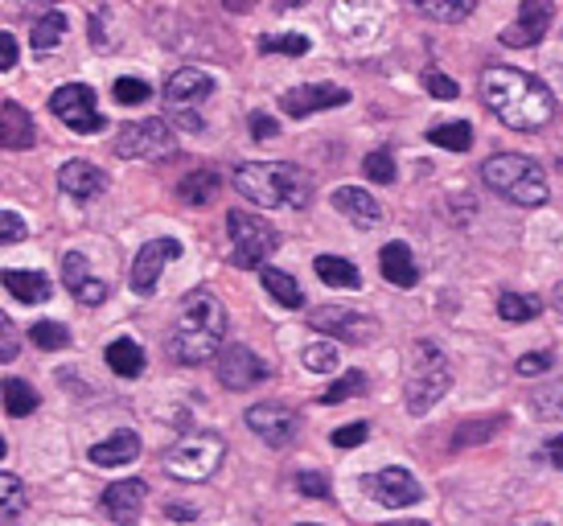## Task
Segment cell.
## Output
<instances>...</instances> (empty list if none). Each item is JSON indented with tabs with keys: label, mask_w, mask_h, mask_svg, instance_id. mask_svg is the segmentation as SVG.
Wrapping results in <instances>:
<instances>
[{
	"label": "cell",
	"mask_w": 563,
	"mask_h": 526,
	"mask_svg": "<svg viewBox=\"0 0 563 526\" xmlns=\"http://www.w3.org/2000/svg\"><path fill=\"white\" fill-rule=\"evenodd\" d=\"M235 189L247 201L264 206V210H280V206H309V177L297 165H276V161H251L235 169Z\"/></svg>",
	"instance_id": "cell-3"
},
{
	"label": "cell",
	"mask_w": 563,
	"mask_h": 526,
	"mask_svg": "<svg viewBox=\"0 0 563 526\" xmlns=\"http://www.w3.org/2000/svg\"><path fill=\"white\" fill-rule=\"evenodd\" d=\"M227 231H231V263L235 267H264L267 255L280 243L264 218L247 215V210H231L227 215Z\"/></svg>",
	"instance_id": "cell-7"
},
{
	"label": "cell",
	"mask_w": 563,
	"mask_h": 526,
	"mask_svg": "<svg viewBox=\"0 0 563 526\" xmlns=\"http://www.w3.org/2000/svg\"><path fill=\"white\" fill-rule=\"evenodd\" d=\"M4 293L21 300V305H42V300H49V280L42 272H16V267H9L4 272Z\"/></svg>",
	"instance_id": "cell-25"
},
{
	"label": "cell",
	"mask_w": 563,
	"mask_h": 526,
	"mask_svg": "<svg viewBox=\"0 0 563 526\" xmlns=\"http://www.w3.org/2000/svg\"><path fill=\"white\" fill-rule=\"evenodd\" d=\"M222 338H227V309L210 288H194L177 309L169 333V354L181 366H198L222 354Z\"/></svg>",
	"instance_id": "cell-2"
},
{
	"label": "cell",
	"mask_w": 563,
	"mask_h": 526,
	"mask_svg": "<svg viewBox=\"0 0 563 526\" xmlns=\"http://www.w3.org/2000/svg\"><path fill=\"white\" fill-rule=\"evenodd\" d=\"M543 457H548L555 469H563V432L560 436H551L548 445H543Z\"/></svg>",
	"instance_id": "cell-50"
},
{
	"label": "cell",
	"mask_w": 563,
	"mask_h": 526,
	"mask_svg": "<svg viewBox=\"0 0 563 526\" xmlns=\"http://www.w3.org/2000/svg\"><path fill=\"white\" fill-rule=\"evenodd\" d=\"M255 0H222V9H231V13H247Z\"/></svg>",
	"instance_id": "cell-54"
},
{
	"label": "cell",
	"mask_w": 563,
	"mask_h": 526,
	"mask_svg": "<svg viewBox=\"0 0 563 526\" xmlns=\"http://www.w3.org/2000/svg\"><path fill=\"white\" fill-rule=\"evenodd\" d=\"M362 391H366V374L350 371V374H342V379H338V383H333L325 395H321V403H329V407H333V403H345L350 395H362Z\"/></svg>",
	"instance_id": "cell-38"
},
{
	"label": "cell",
	"mask_w": 563,
	"mask_h": 526,
	"mask_svg": "<svg viewBox=\"0 0 563 526\" xmlns=\"http://www.w3.org/2000/svg\"><path fill=\"white\" fill-rule=\"evenodd\" d=\"M498 313H501V321H534V317L543 313V300H534V296L506 293L498 300Z\"/></svg>",
	"instance_id": "cell-34"
},
{
	"label": "cell",
	"mask_w": 563,
	"mask_h": 526,
	"mask_svg": "<svg viewBox=\"0 0 563 526\" xmlns=\"http://www.w3.org/2000/svg\"><path fill=\"white\" fill-rule=\"evenodd\" d=\"M0 50H4V70H13V66H16V42H13V33H0Z\"/></svg>",
	"instance_id": "cell-52"
},
{
	"label": "cell",
	"mask_w": 563,
	"mask_h": 526,
	"mask_svg": "<svg viewBox=\"0 0 563 526\" xmlns=\"http://www.w3.org/2000/svg\"><path fill=\"white\" fill-rule=\"evenodd\" d=\"M338 362H342V358H338V346H333V341H313V346L305 350V366L313 374H333Z\"/></svg>",
	"instance_id": "cell-35"
},
{
	"label": "cell",
	"mask_w": 563,
	"mask_h": 526,
	"mask_svg": "<svg viewBox=\"0 0 563 526\" xmlns=\"http://www.w3.org/2000/svg\"><path fill=\"white\" fill-rule=\"evenodd\" d=\"M309 326L321 329L325 338L354 341V346L375 341V321H371V317H362V313H354V309H342V305H321V309H313L309 313Z\"/></svg>",
	"instance_id": "cell-11"
},
{
	"label": "cell",
	"mask_w": 563,
	"mask_h": 526,
	"mask_svg": "<svg viewBox=\"0 0 563 526\" xmlns=\"http://www.w3.org/2000/svg\"><path fill=\"white\" fill-rule=\"evenodd\" d=\"M0 490H4V506H0V518H4V523H16V514H21V506H25V485H21L13 473H4Z\"/></svg>",
	"instance_id": "cell-39"
},
{
	"label": "cell",
	"mask_w": 563,
	"mask_h": 526,
	"mask_svg": "<svg viewBox=\"0 0 563 526\" xmlns=\"http://www.w3.org/2000/svg\"><path fill=\"white\" fill-rule=\"evenodd\" d=\"M63 33H66V17L54 9V13H46V17H37V21H33L30 42H33V50H49V46H58V42H63Z\"/></svg>",
	"instance_id": "cell-33"
},
{
	"label": "cell",
	"mask_w": 563,
	"mask_h": 526,
	"mask_svg": "<svg viewBox=\"0 0 563 526\" xmlns=\"http://www.w3.org/2000/svg\"><path fill=\"white\" fill-rule=\"evenodd\" d=\"M219 189H222V177L210 165H202V169H189V177L177 186V194L189 206H210V201L219 198Z\"/></svg>",
	"instance_id": "cell-26"
},
{
	"label": "cell",
	"mask_w": 563,
	"mask_h": 526,
	"mask_svg": "<svg viewBox=\"0 0 563 526\" xmlns=\"http://www.w3.org/2000/svg\"><path fill=\"white\" fill-rule=\"evenodd\" d=\"M350 103V91L345 87H333V83H309V87H292V91L280 95V111L292 116V120H305L313 111H329Z\"/></svg>",
	"instance_id": "cell-15"
},
{
	"label": "cell",
	"mask_w": 563,
	"mask_h": 526,
	"mask_svg": "<svg viewBox=\"0 0 563 526\" xmlns=\"http://www.w3.org/2000/svg\"><path fill=\"white\" fill-rule=\"evenodd\" d=\"M416 9L432 21H465L477 9V0H416Z\"/></svg>",
	"instance_id": "cell-30"
},
{
	"label": "cell",
	"mask_w": 563,
	"mask_h": 526,
	"mask_svg": "<svg viewBox=\"0 0 563 526\" xmlns=\"http://www.w3.org/2000/svg\"><path fill=\"white\" fill-rule=\"evenodd\" d=\"M173 120L181 128H194V132H202V120H198V111L194 108H173Z\"/></svg>",
	"instance_id": "cell-51"
},
{
	"label": "cell",
	"mask_w": 563,
	"mask_h": 526,
	"mask_svg": "<svg viewBox=\"0 0 563 526\" xmlns=\"http://www.w3.org/2000/svg\"><path fill=\"white\" fill-rule=\"evenodd\" d=\"M297 490L305 497H321V502H325V497H329V478H325V473H313V469H305V473L297 478Z\"/></svg>",
	"instance_id": "cell-44"
},
{
	"label": "cell",
	"mask_w": 563,
	"mask_h": 526,
	"mask_svg": "<svg viewBox=\"0 0 563 526\" xmlns=\"http://www.w3.org/2000/svg\"><path fill=\"white\" fill-rule=\"evenodd\" d=\"M177 255H181V243H177V239H153V243H144L136 263H132V288L141 296H148L157 288L165 263H173Z\"/></svg>",
	"instance_id": "cell-16"
},
{
	"label": "cell",
	"mask_w": 563,
	"mask_h": 526,
	"mask_svg": "<svg viewBox=\"0 0 563 526\" xmlns=\"http://www.w3.org/2000/svg\"><path fill=\"white\" fill-rule=\"evenodd\" d=\"M260 50L264 54H292V58H300V54H309V37H300V33H267Z\"/></svg>",
	"instance_id": "cell-36"
},
{
	"label": "cell",
	"mask_w": 563,
	"mask_h": 526,
	"mask_svg": "<svg viewBox=\"0 0 563 526\" xmlns=\"http://www.w3.org/2000/svg\"><path fill=\"white\" fill-rule=\"evenodd\" d=\"M482 182L485 189H494L498 198L515 201V206H543L551 198L543 165H534L531 156H518V153L489 156L482 165Z\"/></svg>",
	"instance_id": "cell-4"
},
{
	"label": "cell",
	"mask_w": 563,
	"mask_h": 526,
	"mask_svg": "<svg viewBox=\"0 0 563 526\" xmlns=\"http://www.w3.org/2000/svg\"><path fill=\"white\" fill-rule=\"evenodd\" d=\"M378 267H383V280L395 284V288H411L420 280V263L411 260L407 243H387V248L378 251Z\"/></svg>",
	"instance_id": "cell-23"
},
{
	"label": "cell",
	"mask_w": 563,
	"mask_h": 526,
	"mask_svg": "<svg viewBox=\"0 0 563 526\" xmlns=\"http://www.w3.org/2000/svg\"><path fill=\"white\" fill-rule=\"evenodd\" d=\"M534 412L543 419H560L563 416V379H555L551 387L534 391Z\"/></svg>",
	"instance_id": "cell-40"
},
{
	"label": "cell",
	"mask_w": 563,
	"mask_h": 526,
	"mask_svg": "<svg viewBox=\"0 0 563 526\" xmlns=\"http://www.w3.org/2000/svg\"><path fill=\"white\" fill-rule=\"evenodd\" d=\"M108 366H111V374H120V379H141V371H144V350L136 346L132 338H115L108 346Z\"/></svg>",
	"instance_id": "cell-27"
},
{
	"label": "cell",
	"mask_w": 563,
	"mask_h": 526,
	"mask_svg": "<svg viewBox=\"0 0 563 526\" xmlns=\"http://www.w3.org/2000/svg\"><path fill=\"white\" fill-rule=\"evenodd\" d=\"M141 457V436L136 432H111L108 440H99V445H91V452H87V461L99 464V469H120V464H132Z\"/></svg>",
	"instance_id": "cell-22"
},
{
	"label": "cell",
	"mask_w": 563,
	"mask_h": 526,
	"mask_svg": "<svg viewBox=\"0 0 563 526\" xmlns=\"http://www.w3.org/2000/svg\"><path fill=\"white\" fill-rule=\"evenodd\" d=\"M366 494L375 497L378 506H387V511H404V506H416V502H420L423 490L407 469L391 464V469H378V473L366 478Z\"/></svg>",
	"instance_id": "cell-13"
},
{
	"label": "cell",
	"mask_w": 563,
	"mask_h": 526,
	"mask_svg": "<svg viewBox=\"0 0 563 526\" xmlns=\"http://www.w3.org/2000/svg\"><path fill=\"white\" fill-rule=\"evenodd\" d=\"M362 169H366V177H371V182H378V186H391V182H395V161H391V153H383V149L366 153Z\"/></svg>",
	"instance_id": "cell-41"
},
{
	"label": "cell",
	"mask_w": 563,
	"mask_h": 526,
	"mask_svg": "<svg viewBox=\"0 0 563 526\" xmlns=\"http://www.w3.org/2000/svg\"><path fill=\"white\" fill-rule=\"evenodd\" d=\"M63 284L66 293L75 296V300H82V305H99L108 296V284L91 276V267H87V260H82L79 251H70L63 260Z\"/></svg>",
	"instance_id": "cell-21"
},
{
	"label": "cell",
	"mask_w": 563,
	"mask_h": 526,
	"mask_svg": "<svg viewBox=\"0 0 563 526\" xmlns=\"http://www.w3.org/2000/svg\"><path fill=\"white\" fill-rule=\"evenodd\" d=\"M267 379V362L247 346H227L219 354V383L227 391H251Z\"/></svg>",
	"instance_id": "cell-14"
},
{
	"label": "cell",
	"mask_w": 563,
	"mask_h": 526,
	"mask_svg": "<svg viewBox=\"0 0 563 526\" xmlns=\"http://www.w3.org/2000/svg\"><path fill=\"white\" fill-rule=\"evenodd\" d=\"M313 267L317 276H321V284H329V288H358L362 284L358 267L350 260H342V255H317Z\"/></svg>",
	"instance_id": "cell-28"
},
{
	"label": "cell",
	"mask_w": 563,
	"mask_h": 526,
	"mask_svg": "<svg viewBox=\"0 0 563 526\" xmlns=\"http://www.w3.org/2000/svg\"><path fill=\"white\" fill-rule=\"evenodd\" d=\"M173 518H194V511H186V506H169Z\"/></svg>",
	"instance_id": "cell-57"
},
{
	"label": "cell",
	"mask_w": 563,
	"mask_h": 526,
	"mask_svg": "<svg viewBox=\"0 0 563 526\" xmlns=\"http://www.w3.org/2000/svg\"><path fill=\"white\" fill-rule=\"evenodd\" d=\"M58 189L70 194L75 201H91L108 189V177L95 169L91 161H66L63 169H58Z\"/></svg>",
	"instance_id": "cell-20"
},
{
	"label": "cell",
	"mask_w": 563,
	"mask_h": 526,
	"mask_svg": "<svg viewBox=\"0 0 563 526\" xmlns=\"http://www.w3.org/2000/svg\"><path fill=\"white\" fill-rule=\"evenodd\" d=\"M551 309L563 317V284H555V293H551Z\"/></svg>",
	"instance_id": "cell-55"
},
{
	"label": "cell",
	"mask_w": 563,
	"mask_h": 526,
	"mask_svg": "<svg viewBox=\"0 0 563 526\" xmlns=\"http://www.w3.org/2000/svg\"><path fill=\"white\" fill-rule=\"evenodd\" d=\"M115 153L128 161H169V156H177V136L165 120L153 116L141 124H124V132L115 136Z\"/></svg>",
	"instance_id": "cell-8"
},
{
	"label": "cell",
	"mask_w": 563,
	"mask_h": 526,
	"mask_svg": "<svg viewBox=\"0 0 563 526\" xmlns=\"http://www.w3.org/2000/svg\"><path fill=\"white\" fill-rule=\"evenodd\" d=\"M366 436H371V424H366V419H358V424H345V428H338V432H333V445H338V449H358Z\"/></svg>",
	"instance_id": "cell-43"
},
{
	"label": "cell",
	"mask_w": 563,
	"mask_h": 526,
	"mask_svg": "<svg viewBox=\"0 0 563 526\" xmlns=\"http://www.w3.org/2000/svg\"><path fill=\"white\" fill-rule=\"evenodd\" d=\"M30 338L37 350H66V346H70V333H66V326H58V321H37V326L30 329Z\"/></svg>",
	"instance_id": "cell-37"
},
{
	"label": "cell",
	"mask_w": 563,
	"mask_h": 526,
	"mask_svg": "<svg viewBox=\"0 0 563 526\" xmlns=\"http://www.w3.org/2000/svg\"><path fill=\"white\" fill-rule=\"evenodd\" d=\"M423 87L437 95V99H456V83L449 75H440V70H428V75H423Z\"/></svg>",
	"instance_id": "cell-46"
},
{
	"label": "cell",
	"mask_w": 563,
	"mask_h": 526,
	"mask_svg": "<svg viewBox=\"0 0 563 526\" xmlns=\"http://www.w3.org/2000/svg\"><path fill=\"white\" fill-rule=\"evenodd\" d=\"M13 354H16V338H13V326L4 321V362H13Z\"/></svg>",
	"instance_id": "cell-53"
},
{
	"label": "cell",
	"mask_w": 563,
	"mask_h": 526,
	"mask_svg": "<svg viewBox=\"0 0 563 526\" xmlns=\"http://www.w3.org/2000/svg\"><path fill=\"white\" fill-rule=\"evenodd\" d=\"M148 502V485L144 481H115L103 490V511H108L111 523H136Z\"/></svg>",
	"instance_id": "cell-19"
},
{
	"label": "cell",
	"mask_w": 563,
	"mask_h": 526,
	"mask_svg": "<svg viewBox=\"0 0 563 526\" xmlns=\"http://www.w3.org/2000/svg\"><path fill=\"white\" fill-rule=\"evenodd\" d=\"M482 99L485 108L515 132H539L555 116V95L548 83H539L534 75L515 70V66H489L482 75Z\"/></svg>",
	"instance_id": "cell-1"
},
{
	"label": "cell",
	"mask_w": 563,
	"mask_h": 526,
	"mask_svg": "<svg viewBox=\"0 0 563 526\" xmlns=\"http://www.w3.org/2000/svg\"><path fill=\"white\" fill-rule=\"evenodd\" d=\"M243 424H247L264 445H272V449L292 445V440H297V428H300L297 412H288L284 403H255V407L243 412Z\"/></svg>",
	"instance_id": "cell-10"
},
{
	"label": "cell",
	"mask_w": 563,
	"mask_h": 526,
	"mask_svg": "<svg viewBox=\"0 0 563 526\" xmlns=\"http://www.w3.org/2000/svg\"><path fill=\"white\" fill-rule=\"evenodd\" d=\"M420 358L423 362L407 379V412L411 416H428L453 387V371H449V362H444L437 346H420Z\"/></svg>",
	"instance_id": "cell-6"
},
{
	"label": "cell",
	"mask_w": 563,
	"mask_h": 526,
	"mask_svg": "<svg viewBox=\"0 0 563 526\" xmlns=\"http://www.w3.org/2000/svg\"><path fill=\"white\" fill-rule=\"evenodd\" d=\"M4 412L13 419L37 412V391H33L30 383H21V379H9V383H4Z\"/></svg>",
	"instance_id": "cell-32"
},
{
	"label": "cell",
	"mask_w": 563,
	"mask_h": 526,
	"mask_svg": "<svg viewBox=\"0 0 563 526\" xmlns=\"http://www.w3.org/2000/svg\"><path fill=\"white\" fill-rule=\"evenodd\" d=\"M300 4H305V0H276V9H280V13L284 9H300Z\"/></svg>",
	"instance_id": "cell-56"
},
{
	"label": "cell",
	"mask_w": 563,
	"mask_h": 526,
	"mask_svg": "<svg viewBox=\"0 0 563 526\" xmlns=\"http://www.w3.org/2000/svg\"><path fill=\"white\" fill-rule=\"evenodd\" d=\"M222 457H227V440L219 432H186L169 452H165V473L177 481H210L219 473Z\"/></svg>",
	"instance_id": "cell-5"
},
{
	"label": "cell",
	"mask_w": 563,
	"mask_h": 526,
	"mask_svg": "<svg viewBox=\"0 0 563 526\" xmlns=\"http://www.w3.org/2000/svg\"><path fill=\"white\" fill-rule=\"evenodd\" d=\"M49 111H54L70 132H79V136H95V132L103 128V116L95 108V91L82 87V83L58 87V91L49 95Z\"/></svg>",
	"instance_id": "cell-9"
},
{
	"label": "cell",
	"mask_w": 563,
	"mask_h": 526,
	"mask_svg": "<svg viewBox=\"0 0 563 526\" xmlns=\"http://www.w3.org/2000/svg\"><path fill=\"white\" fill-rule=\"evenodd\" d=\"M144 99H153L148 83H141V78H115V103L136 108V103H144Z\"/></svg>",
	"instance_id": "cell-42"
},
{
	"label": "cell",
	"mask_w": 563,
	"mask_h": 526,
	"mask_svg": "<svg viewBox=\"0 0 563 526\" xmlns=\"http://www.w3.org/2000/svg\"><path fill=\"white\" fill-rule=\"evenodd\" d=\"M260 280H264L267 296H276L284 309H300L305 305V293H300V284L288 272H280V267H260Z\"/></svg>",
	"instance_id": "cell-29"
},
{
	"label": "cell",
	"mask_w": 563,
	"mask_h": 526,
	"mask_svg": "<svg viewBox=\"0 0 563 526\" xmlns=\"http://www.w3.org/2000/svg\"><path fill=\"white\" fill-rule=\"evenodd\" d=\"M548 371H551L548 350H531V354L518 358V374H522V379H534V374H548Z\"/></svg>",
	"instance_id": "cell-45"
},
{
	"label": "cell",
	"mask_w": 563,
	"mask_h": 526,
	"mask_svg": "<svg viewBox=\"0 0 563 526\" xmlns=\"http://www.w3.org/2000/svg\"><path fill=\"white\" fill-rule=\"evenodd\" d=\"M494 424H501V419H494ZM494 424H465V432H456V449H465V445H473V440H482V436L494 432Z\"/></svg>",
	"instance_id": "cell-47"
},
{
	"label": "cell",
	"mask_w": 563,
	"mask_h": 526,
	"mask_svg": "<svg viewBox=\"0 0 563 526\" xmlns=\"http://www.w3.org/2000/svg\"><path fill=\"white\" fill-rule=\"evenodd\" d=\"M25 222H21V215L16 210H4V243H16V239H25Z\"/></svg>",
	"instance_id": "cell-49"
},
{
	"label": "cell",
	"mask_w": 563,
	"mask_h": 526,
	"mask_svg": "<svg viewBox=\"0 0 563 526\" xmlns=\"http://www.w3.org/2000/svg\"><path fill=\"white\" fill-rule=\"evenodd\" d=\"M428 140H432V144H440V149H453V153H470V149H473V128L465 124V120H456V124H437L432 132H428Z\"/></svg>",
	"instance_id": "cell-31"
},
{
	"label": "cell",
	"mask_w": 563,
	"mask_h": 526,
	"mask_svg": "<svg viewBox=\"0 0 563 526\" xmlns=\"http://www.w3.org/2000/svg\"><path fill=\"white\" fill-rule=\"evenodd\" d=\"M551 17H555V0H522L518 4V21L501 30V46L531 50L543 42V33L551 30Z\"/></svg>",
	"instance_id": "cell-12"
},
{
	"label": "cell",
	"mask_w": 563,
	"mask_h": 526,
	"mask_svg": "<svg viewBox=\"0 0 563 526\" xmlns=\"http://www.w3.org/2000/svg\"><path fill=\"white\" fill-rule=\"evenodd\" d=\"M333 206L342 210L358 231H375L378 222H383V201L375 194H366L358 186H338L333 189Z\"/></svg>",
	"instance_id": "cell-18"
},
{
	"label": "cell",
	"mask_w": 563,
	"mask_h": 526,
	"mask_svg": "<svg viewBox=\"0 0 563 526\" xmlns=\"http://www.w3.org/2000/svg\"><path fill=\"white\" fill-rule=\"evenodd\" d=\"M276 132H280V128H276L272 116H264V111H255V116H251V136L255 140H272Z\"/></svg>",
	"instance_id": "cell-48"
},
{
	"label": "cell",
	"mask_w": 563,
	"mask_h": 526,
	"mask_svg": "<svg viewBox=\"0 0 563 526\" xmlns=\"http://www.w3.org/2000/svg\"><path fill=\"white\" fill-rule=\"evenodd\" d=\"M210 95H214V78L206 75V70H198V66H181V70H173L169 83H165L169 108H198Z\"/></svg>",
	"instance_id": "cell-17"
},
{
	"label": "cell",
	"mask_w": 563,
	"mask_h": 526,
	"mask_svg": "<svg viewBox=\"0 0 563 526\" xmlns=\"http://www.w3.org/2000/svg\"><path fill=\"white\" fill-rule=\"evenodd\" d=\"M0 116H4V149L9 153H25V149H33V120H30V111L21 108L16 99H4V108H0Z\"/></svg>",
	"instance_id": "cell-24"
}]
</instances>
